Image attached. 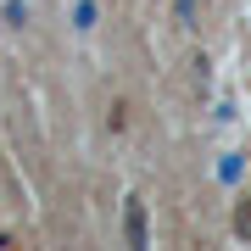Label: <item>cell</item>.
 <instances>
[{"label":"cell","instance_id":"obj_1","mask_svg":"<svg viewBox=\"0 0 251 251\" xmlns=\"http://www.w3.org/2000/svg\"><path fill=\"white\" fill-rule=\"evenodd\" d=\"M234 234H251V196L240 201V212H234Z\"/></svg>","mask_w":251,"mask_h":251}]
</instances>
